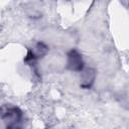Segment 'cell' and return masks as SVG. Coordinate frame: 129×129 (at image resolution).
<instances>
[{"instance_id": "6da1fadb", "label": "cell", "mask_w": 129, "mask_h": 129, "mask_svg": "<svg viewBox=\"0 0 129 129\" xmlns=\"http://www.w3.org/2000/svg\"><path fill=\"white\" fill-rule=\"evenodd\" d=\"M2 120L8 128L18 127L22 120V112L17 107L2 108Z\"/></svg>"}, {"instance_id": "7a4b0ae2", "label": "cell", "mask_w": 129, "mask_h": 129, "mask_svg": "<svg viewBox=\"0 0 129 129\" xmlns=\"http://www.w3.org/2000/svg\"><path fill=\"white\" fill-rule=\"evenodd\" d=\"M68 67L70 70L77 72L82 71L84 68V61L82 59V56L76 49H73L68 53Z\"/></svg>"}, {"instance_id": "3957f363", "label": "cell", "mask_w": 129, "mask_h": 129, "mask_svg": "<svg viewBox=\"0 0 129 129\" xmlns=\"http://www.w3.org/2000/svg\"><path fill=\"white\" fill-rule=\"evenodd\" d=\"M94 79H95V73L93 70L91 69H88L84 72L83 74V80H82V87L85 88V89H89L93 82H94Z\"/></svg>"}, {"instance_id": "277c9868", "label": "cell", "mask_w": 129, "mask_h": 129, "mask_svg": "<svg viewBox=\"0 0 129 129\" xmlns=\"http://www.w3.org/2000/svg\"><path fill=\"white\" fill-rule=\"evenodd\" d=\"M47 50H48V48H47V46H46L43 42H38V43L36 44V46H35L34 52H35V54L37 55V57H39V56L44 55V54L47 52Z\"/></svg>"}, {"instance_id": "5b68a950", "label": "cell", "mask_w": 129, "mask_h": 129, "mask_svg": "<svg viewBox=\"0 0 129 129\" xmlns=\"http://www.w3.org/2000/svg\"><path fill=\"white\" fill-rule=\"evenodd\" d=\"M37 58H38V57H37V55L35 54L34 50H32V49H28L27 54H26V56H25V58H24V61L27 62V63H30V64H31V63H33Z\"/></svg>"}]
</instances>
